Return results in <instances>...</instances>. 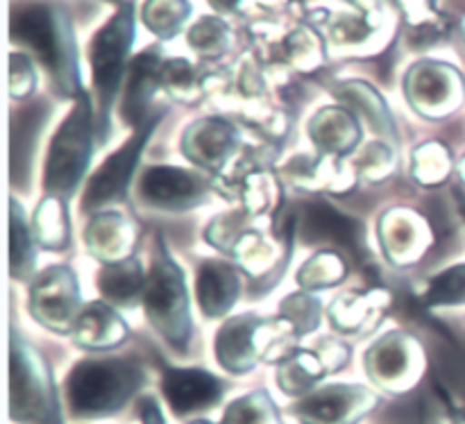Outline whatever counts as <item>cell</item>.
I'll return each mask as SVG.
<instances>
[{"instance_id":"1","label":"cell","mask_w":465,"mask_h":424,"mask_svg":"<svg viewBox=\"0 0 465 424\" xmlns=\"http://www.w3.org/2000/svg\"><path fill=\"white\" fill-rule=\"evenodd\" d=\"M143 384V372L121 359H89L77 363L66 380L71 413L80 420L121 411Z\"/></svg>"},{"instance_id":"2","label":"cell","mask_w":465,"mask_h":424,"mask_svg":"<svg viewBox=\"0 0 465 424\" xmlns=\"http://www.w3.org/2000/svg\"><path fill=\"white\" fill-rule=\"evenodd\" d=\"M94 118L86 95H80L50 143L44 186L48 195L66 200L84 177L94 150Z\"/></svg>"},{"instance_id":"3","label":"cell","mask_w":465,"mask_h":424,"mask_svg":"<svg viewBox=\"0 0 465 424\" xmlns=\"http://www.w3.org/2000/svg\"><path fill=\"white\" fill-rule=\"evenodd\" d=\"M12 36L21 44L30 45L39 54V59L50 68L64 94L80 91L75 44H73L71 32L62 16L41 5L27 7L18 16H14Z\"/></svg>"},{"instance_id":"4","label":"cell","mask_w":465,"mask_h":424,"mask_svg":"<svg viewBox=\"0 0 465 424\" xmlns=\"http://www.w3.org/2000/svg\"><path fill=\"white\" fill-rule=\"evenodd\" d=\"M9 416L18 424H62L48 368L18 336H12Z\"/></svg>"},{"instance_id":"5","label":"cell","mask_w":465,"mask_h":424,"mask_svg":"<svg viewBox=\"0 0 465 424\" xmlns=\"http://www.w3.org/2000/svg\"><path fill=\"white\" fill-rule=\"evenodd\" d=\"M143 307L154 330L175 350H186L191 339L189 295L184 275L163 250L154 257L145 280Z\"/></svg>"},{"instance_id":"6","label":"cell","mask_w":465,"mask_h":424,"mask_svg":"<svg viewBox=\"0 0 465 424\" xmlns=\"http://www.w3.org/2000/svg\"><path fill=\"white\" fill-rule=\"evenodd\" d=\"M132 39H134V21H132V7H123L103 30L95 35L89 48L91 68H94V84L100 103V139L107 136L109 107L114 103L121 77L125 73L127 53H130Z\"/></svg>"},{"instance_id":"7","label":"cell","mask_w":465,"mask_h":424,"mask_svg":"<svg viewBox=\"0 0 465 424\" xmlns=\"http://www.w3.org/2000/svg\"><path fill=\"white\" fill-rule=\"evenodd\" d=\"M159 116H162V112L150 113L148 121L136 127L134 136L94 173L89 186H86L84 200H82L84 212H100L107 204L121 202L125 198V191L130 186L132 175H134L136 163H139L141 150L148 143Z\"/></svg>"},{"instance_id":"8","label":"cell","mask_w":465,"mask_h":424,"mask_svg":"<svg viewBox=\"0 0 465 424\" xmlns=\"http://www.w3.org/2000/svg\"><path fill=\"white\" fill-rule=\"evenodd\" d=\"M32 316L48 330L71 331L80 309V291L71 268L50 266L35 280L30 291Z\"/></svg>"},{"instance_id":"9","label":"cell","mask_w":465,"mask_h":424,"mask_svg":"<svg viewBox=\"0 0 465 424\" xmlns=\"http://www.w3.org/2000/svg\"><path fill=\"white\" fill-rule=\"evenodd\" d=\"M377 404V398L363 386H327L307 395L293 407L302 424H357Z\"/></svg>"},{"instance_id":"10","label":"cell","mask_w":465,"mask_h":424,"mask_svg":"<svg viewBox=\"0 0 465 424\" xmlns=\"http://www.w3.org/2000/svg\"><path fill=\"white\" fill-rule=\"evenodd\" d=\"M207 195V184L195 173L175 166H153L141 175L139 200L159 212H186Z\"/></svg>"},{"instance_id":"11","label":"cell","mask_w":465,"mask_h":424,"mask_svg":"<svg viewBox=\"0 0 465 424\" xmlns=\"http://www.w3.org/2000/svg\"><path fill=\"white\" fill-rule=\"evenodd\" d=\"M420 350L409 336L389 334L377 340L366 357V370L375 384L381 389L400 390L413 386L420 375Z\"/></svg>"},{"instance_id":"12","label":"cell","mask_w":465,"mask_h":424,"mask_svg":"<svg viewBox=\"0 0 465 424\" xmlns=\"http://www.w3.org/2000/svg\"><path fill=\"white\" fill-rule=\"evenodd\" d=\"M163 398L175 416H191V413L207 411L213 404L221 402L223 384L207 370H166L162 381Z\"/></svg>"},{"instance_id":"13","label":"cell","mask_w":465,"mask_h":424,"mask_svg":"<svg viewBox=\"0 0 465 424\" xmlns=\"http://www.w3.org/2000/svg\"><path fill=\"white\" fill-rule=\"evenodd\" d=\"M300 239L312 245H339L357 252L361 245V225L343 216L330 204L313 202L302 207L298 218Z\"/></svg>"},{"instance_id":"14","label":"cell","mask_w":465,"mask_h":424,"mask_svg":"<svg viewBox=\"0 0 465 424\" xmlns=\"http://www.w3.org/2000/svg\"><path fill=\"white\" fill-rule=\"evenodd\" d=\"M409 98L427 116L448 112L459 100V77L445 64H420L409 73Z\"/></svg>"},{"instance_id":"15","label":"cell","mask_w":465,"mask_h":424,"mask_svg":"<svg viewBox=\"0 0 465 424\" xmlns=\"http://www.w3.org/2000/svg\"><path fill=\"white\" fill-rule=\"evenodd\" d=\"M259 330L262 320L254 316H239L227 320L216 334V359L227 372L243 375L257 366Z\"/></svg>"},{"instance_id":"16","label":"cell","mask_w":465,"mask_h":424,"mask_svg":"<svg viewBox=\"0 0 465 424\" xmlns=\"http://www.w3.org/2000/svg\"><path fill=\"white\" fill-rule=\"evenodd\" d=\"M236 143H239L236 130L230 123L207 118V121H200L189 127L182 148H184L186 157L191 162L209 168V171H218L230 159V154L234 153Z\"/></svg>"},{"instance_id":"17","label":"cell","mask_w":465,"mask_h":424,"mask_svg":"<svg viewBox=\"0 0 465 424\" xmlns=\"http://www.w3.org/2000/svg\"><path fill=\"white\" fill-rule=\"evenodd\" d=\"M198 302L207 318H221L234 307L241 293V277L234 266L223 261H204L198 271Z\"/></svg>"},{"instance_id":"18","label":"cell","mask_w":465,"mask_h":424,"mask_svg":"<svg viewBox=\"0 0 465 424\" xmlns=\"http://www.w3.org/2000/svg\"><path fill=\"white\" fill-rule=\"evenodd\" d=\"M381 241H384L386 254L395 263L416 261L427 248V227L422 225L416 213L407 209L389 212L381 221Z\"/></svg>"},{"instance_id":"19","label":"cell","mask_w":465,"mask_h":424,"mask_svg":"<svg viewBox=\"0 0 465 424\" xmlns=\"http://www.w3.org/2000/svg\"><path fill=\"white\" fill-rule=\"evenodd\" d=\"M162 64L153 53L139 54L130 64L127 71L125 98H123V118L132 127H139L150 118L148 104L153 94L157 91L159 80H162Z\"/></svg>"},{"instance_id":"20","label":"cell","mask_w":465,"mask_h":424,"mask_svg":"<svg viewBox=\"0 0 465 424\" xmlns=\"http://www.w3.org/2000/svg\"><path fill=\"white\" fill-rule=\"evenodd\" d=\"M127 336L125 322L107 302H91L82 309L73 327V339L86 350L116 348Z\"/></svg>"},{"instance_id":"21","label":"cell","mask_w":465,"mask_h":424,"mask_svg":"<svg viewBox=\"0 0 465 424\" xmlns=\"http://www.w3.org/2000/svg\"><path fill=\"white\" fill-rule=\"evenodd\" d=\"M84 239L95 257L114 263L127 259V252L134 243V230H132L130 221L121 213L100 212L91 218Z\"/></svg>"},{"instance_id":"22","label":"cell","mask_w":465,"mask_h":424,"mask_svg":"<svg viewBox=\"0 0 465 424\" xmlns=\"http://www.w3.org/2000/svg\"><path fill=\"white\" fill-rule=\"evenodd\" d=\"M145 272L134 259H123L103 266L98 275V289L103 298L112 304L132 307L134 302L143 300L145 293Z\"/></svg>"},{"instance_id":"23","label":"cell","mask_w":465,"mask_h":424,"mask_svg":"<svg viewBox=\"0 0 465 424\" xmlns=\"http://www.w3.org/2000/svg\"><path fill=\"white\" fill-rule=\"evenodd\" d=\"M312 139L322 153L327 154H343L357 145L359 141V125L345 109L331 107L318 113L313 118Z\"/></svg>"},{"instance_id":"24","label":"cell","mask_w":465,"mask_h":424,"mask_svg":"<svg viewBox=\"0 0 465 424\" xmlns=\"http://www.w3.org/2000/svg\"><path fill=\"white\" fill-rule=\"evenodd\" d=\"M327 366L322 357L313 352H291L282 361L277 384L286 395H304L325 377Z\"/></svg>"},{"instance_id":"25","label":"cell","mask_w":465,"mask_h":424,"mask_svg":"<svg viewBox=\"0 0 465 424\" xmlns=\"http://www.w3.org/2000/svg\"><path fill=\"white\" fill-rule=\"evenodd\" d=\"M35 239L48 250H64L68 245V216L64 202L54 195H48L39 204L35 216Z\"/></svg>"},{"instance_id":"26","label":"cell","mask_w":465,"mask_h":424,"mask_svg":"<svg viewBox=\"0 0 465 424\" xmlns=\"http://www.w3.org/2000/svg\"><path fill=\"white\" fill-rule=\"evenodd\" d=\"M341 95L345 100L357 107V112L361 116H366L368 125L381 136H389V139H395V127H393V118H391L389 109H386L384 100L371 89V86L361 84V82H350L341 89Z\"/></svg>"},{"instance_id":"27","label":"cell","mask_w":465,"mask_h":424,"mask_svg":"<svg viewBox=\"0 0 465 424\" xmlns=\"http://www.w3.org/2000/svg\"><path fill=\"white\" fill-rule=\"evenodd\" d=\"M9 259H12V277L27 280L35 271V243H32L30 230H27L23 209L16 200H12V232H9Z\"/></svg>"},{"instance_id":"28","label":"cell","mask_w":465,"mask_h":424,"mask_svg":"<svg viewBox=\"0 0 465 424\" xmlns=\"http://www.w3.org/2000/svg\"><path fill=\"white\" fill-rule=\"evenodd\" d=\"M223 424H282L275 404L266 393H250L236 399L225 411Z\"/></svg>"},{"instance_id":"29","label":"cell","mask_w":465,"mask_h":424,"mask_svg":"<svg viewBox=\"0 0 465 424\" xmlns=\"http://www.w3.org/2000/svg\"><path fill=\"white\" fill-rule=\"evenodd\" d=\"M345 277V263L336 252H321L309 259L298 272V281L304 289H325L336 286Z\"/></svg>"},{"instance_id":"30","label":"cell","mask_w":465,"mask_h":424,"mask_svg":"<svg viewBox=\"0 0 465 424\" xmlns=\"http://www.w3.org/2000/svg\"><path fill=\"white\" fill-rule=\"evenodd\" d=\"M189 16L186 0H148L143 9V21L159 36H173Z\"/></svg>"},{"instance_id":"31","label":"cell","mask_w":465,"mask_h":424,"mask_svg":"<svg viewBox=\"0 0 465 424\" xmlns=\"http://www.w3.org/2000/svg\"><path fill=\"white\" fill-rule=\"evenodd\" d=\"M375 302H380V295H372V298H348L336 300V304L331 307V318H334V325L343 331H361L366 330L368 318L375 313Z\"/></svg>"},{"instance_id":"32","label":"cell","mask_w":465,"mask_h":424,"mask_svg":"<svg viewBox=\"0 0 465 424\" xmlns=\"http://www.w3.org/2000/svg\"><path fill=\"white\" fill-rule=\"evenodd\" d=\"M282 316L289 322L295 336L309 334V331L316 330L318 320H321V304L309 295H291L282 304Z\"/></svg>"},{"instance_id":"33","label":"cell","mask_w":465,"mask_h":424,"mask_svg":"<svg viewBox=\"0 0 465 424\" xmlns=\"http://www.w3.org/2000/svg\"><path fill=\"white\" fill-rule=\"evenodd\" d=\"M425 300L431 307L465 304V266L450 268V271L440 272V275L431 281Z\"/></svg>"},{"instance_id":"34","label":"cell","mask_w":465,"mask_h":424,"mask_svg":"<svg viewBox=\"0 0 465 424\" xmlns=\"http://www.w3.org/2000/svg\"><path fill=\"white\" fill-rule=\"evenodd\" d=\"M450 171L448 153L439 143H425L420 150H416L413 159V175L422 184H439L445 180Z\"/></svg>"},{"instance_id":"35","label":"cell","mask_w":465,"mask_h":424,"mask_svg":"<svg viewBox=\"0 0 465 424\" xmlns=\"http://www.w3.org/2000/svg\"><path fill=\"white\" fill-rule=\"evenodd\" d=\"M191 45L203 54H218L227 44V30L216 18H203L189 35Z\"/></svg>"},{"instance_id":"36","label":"cell","mask_w":465,"mask_h":424,"mask_svg":"<svg viewBox=\"0 0 465 424\" xmlns=\"http://www.w3.org/2000/svg\"><path fill=\"white\" fill-rule=\"evenodd\" d=\"M162 80L177 98L189 100L191 95H193L191 94V89H193V82H191L193 75H191L189 64L182 62V59H173V62H168L166 66L162 68Z\"/></svg>"},{"instance_id":"37","label":"cell","mask_w":465,"mask_h":424,"mask_svg":"<svg viewBox=\"0 0 465 424\" xmlns=\"http://www.w3.org/2000/svg\"><path fill=\"white\" fill-rule=\"evenodd\" d=\"M35 86V71L23 54H12V95L23 98Z\"/></svg>"},{"instance_id":"38","label":"cell","mask_w":465,"mask_h":424,"mask_svg":"<svg viewBox=\"0 0 465 424\" xmlns=\"http://www.w3.org/2000/svg\"><path fill=\"white\" fill-rule=\"evenodd\" d=\"M361 168L368 173V177H384L391 168V153L381 143H372L363 154Z\"/></svg>"},{"instance_id":"39","label":"cell","mask_w":465,"mask_h":424,"mask_svg":"<svg viewBox=\"0 0 465 424\" xmlns=\"http://www.w3.org/2000/svg\"><path fill=\"white\" fill-rule=\"evenodd\" d=\"M141 420H143V424H166L163 422L157 402L150 398H145L143 402H141Z\"/></svg>"},{"instance_id":"40","label":"cell","mask_w":465,"mask_h":424,"mask_svg":"<svg viewBox=\"0 0 465 424\" xmlns=\"http://www.w3.org/2000/svg\"><path fill=\"white\" fill-rule=\"evenodd\" d=\"M193 424H209V422H193Z\"/></svg>"},{"instance_id":"41","label":"cell","mask_w":465,"mask_h":424,"mask_svg":"<svg viewBox=\"0 0 465 424\" xmlns=\"http://www.w3.org/2000/svg\"><path fill=\"white\" fill-rule=\"evenodd\" d=\"M457 424H465V420H459V422H457Z\"/></svg>"}]
</instances>
